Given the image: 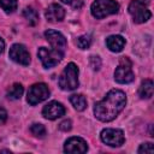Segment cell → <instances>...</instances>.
Returning <instances> with one entry per match:
<instances>
[{"mask_svg":"<svg viewBox=\"0 0 154 154\" xmlns=\"http://www.w3.org/2000/svg\"><path fill=\"white\" fill-rule=\"evenodd\" d=\"M23 91H24L23 85L19 84V83H14V84L7 90V97L11 99V100H18V99H20V96L23 95Z\"/></svg>","mask_w":154,"mask_h":154,"instance_id":"17","label":"cell"},{"mask_svg":"<svg viewBox=\"0 0 154 154\" xmlns=\"http://www.w3.org/2000/svg\"><path fill=\"white\" fill-rule=\"evenodd\" d=\"M10 58L20 65H29L30 64V54L28 52V49L25 48V46L19 45V43H14L12 45V47L10 48Z\"/></svg>","mask_w":154,"mask_h":154,"instance_id":"9","label":"cell"},{"mask_svg":"<svg viewBox=\"0 0 154 154\" xmlns=\"http://www.w3.org/2000/svg\"><path fill=\"white\" fill-rule=\"evenodd\" d=\"M42 114L49 120H54L65 114V107L58 101H51L42 108Z\"/></svg>","mask_w":154,"mask_h":154,"instance_id":"12","label":"cell"},{"mask_svg":"<svg viewBox=\"0 0 154 154\" xmlns=\"http://www.w3.org/2000/svg\"><path fill=\"white\" fill-rule=\"evenodd\" d=\"M71 128H72V123H71L70 119H65V120H63V122L59 124V129H60L61 131H70Z\"/></svg>","mask_w":154,"mask_h":154,"instance_id":"24","label":"cell"},{"mask_svg":"<svg viewBox=\"0 0 154 154\" xmlns=\"http://www.w3.org/2000/svg\"><path fill=\"white\" fill-rule=\"evenodd\" d=\"M60 1H63V2H65V4H71L73 0H60Z\"/></svg>","mask_w":154,"mask_h":154,"instance_id":"27","label":"cell"},{"mask_svg":"<svg viewBox=\"0 0 154 154\" xmlns=\"http://www.w3.org/2000/svg\"><path fill=\"white\" fill-rule=\"evenodd\" d=\"M78 84V67L75 63H69L59 77V87L63 90H75Z\"/></svg>","mask_w":154,"mask_h":154,"instance_id":"2","label":"cell"},{"mask_svg":"<svg viewBox=\"0 0 154 154\" xmlns=\"http://www.w3.org/2000/svg\"><path fill=\"white\" fill-rule=\"evenodd\" d=\"M23 16H24V18L28 20V23H29L30 25H36L37 22H38V14H37V12H36L34 8H31V7H26V8L23 11Z\"/></svg>","mask_w":154,"mask_h":154,"instance_id":"18","label":"cell"},{"mask_svg":"<svg viewBox=\"0 0 154 154\" xmlns=\"http://www.w3.org/2000/svg\"><path fill=\"white\" fill-rule=\"evenodd\" d=\"M106 46L111 52H122L125 46V38L120 35H111L106 38Z\"/></svg>","mask_w":154,"mask_h":154,"instance_id":"14","label":"cell"},{"mask_svg":"<svg viewBox=\"0 0 154 154\" xmlns=\"http://www.w3.org/2000/svg\"><path fill=\"white\" fill-rule=\"evenodd\" d=\"M93 17L101 19L119 11V4L114 0H94L90 7Z\"/></svg>","mask_w":154,"mask_h":154,"instance_id":"3","label":"cell"},{"mask_svg":"<svg viewBox=\"0 0 154 154\" xmlns=\"http://www.w3.org/2000/svg\"><path fill=\"white\" fill-rule=\"evenodd\" d=\"M30 131L36 137H45V135H46V128L42 124H40V123L32 124L30 126Z\"/></svg>","mask_w":154,"mask_h":154,"instance_id":"21","label":"cell"},{"mask_svg":"<svg viewBox=\"0 0 154 154\" xmlns=\"http://www.w3.org/2000/svg\"><path fill=\"white\" fill-rule=\"evenodd\" d=\"M138 95L141 99H150L153 96V81L144 79L138 89Z\"/></svg>","mask_w":154,"mask_h":154,"instance_id":"15","label":"cell"},{"mask_svg":"<svg viewBox=\"0 0 154 154\" xmlns=\"http://www.w3.org/2000/svg\"><path fill=\"white\" fill-rule=\"evenodd\" d=\"M76 45L81 49H87L91 45V37L89 35H82L76 40Z\"/></svg>","mask_w":154,"mask_h":154,"instance_id":"20","label":"cell"},{"mask_svg":"<svg viewBox=\"0 0 154 154\" xmlns=\"http://www.w3.org/2000/svg\"><path fill=\"white\" fill-rule=\"evenodd\" d=\"M128 10H129V13L131 14L134 22L138 23V24L147 22L152 16V13L147 6V2H144V0H131Z\"/></svg>","mask_w":154,"mask_h":154,"instance_id":"4","label":"cell"},{"mask_svg":"<svg viewBox=\"0 0 154 154\" xmlns=\"http://www.w3.org/2000/svg\"><path fill=\"white\" fill-rule=\"evenodd\" d=\"M100 138L109 147H120L125 142L124 132L120 129H103L100 134Z\"/></svg>","mask_w":154,"mask_h":154,"instance_id":"8","label":"cell"},{"mask_svg":"<svg viewBox=\"0 0 154 154\" xmlns=\"http://www.w3.org/2000/svg\"><path fill=\"white\" fill-rule=\"evenodd\" d=\"M70 102L77 111H84L87 108V100L82 94H73L70 96Z\"/></svg>","mask_w":154,"mask_h":154,"instance_id":"16","label":"cell"},{"mask_svg":"<svg viewBox=\"0 0 154 154\" xmlns=\"http://www.w3.org/2000/svg\"><path fill=\"white\" fill-rule=\"evenodd\" d=\"M4 48H5V42H4V40L0 37V54L4 52Z\"/></svg>","mask_w":154,"mask_h":154,"instance_id":"26","label":"cell"},{"mask_svg":"<svg viewBox=\"0 0 154 154\" xmlns=\"http://www.w3.org/2000/svg\"><path fill=\"white\" fill-rule=\"evenodd\" d=\"M88 150L87 142L81 137H70L64 144V152L71 154H82Z\"/></svg>","mask_w":154,"mask_h":154,"instance_id":"11","label":"cell"},{"mask_svg":"<svg viewBox=\"0 0 154 154\" xmlns=\"http://www.w3.org/2000/svg\"><path fill=\"white\" fill-rule=\"evenodd\" d=\"M48 96H49L48 87L45 83H35L29 88L26 101L29 105L35 106V105L45 101L46 99H48Z\"/></svg>","mask_w":154,"mask_h":154,"instance_id":"7","label":"cell"},{"mask_svg":"<svg viewBox=\"0 0 154 154\" xmlns=\"http://www.w3.org/2000/svg\"><path fill=\"white\" fill-rule=\"evenodd\" d=\"M45 14L48 22H60L65 17V10L59 4H51L47 7Z\"/></svg>","mask_w":154,"mask_h":154,"instance_id":"13","label":"cell"},{"mask_svg":"<svg viewBox=\"0 0 154 154\" xmlns=\"http://www.w3.org/2000/svg\"><path fill=\"white\" fill-rule=\"evenodd\" d=\"M138 153H148V154H152L154 152V148H153V144L150 142L148 143H142L140 146V148L137 149Z\"/></svg>","mask_w":154,"mask_h":154,"instance_id":"22","label":"cell"},{"mask_svg":"<svg viewBox=\"0 0 154 154\" xmlns=\"http://www.w3.org/2000/svg\"><path fill=\"white\" fill-rule=\"evenodd\" d=\"M131 66H132V64L129 60V58L123 57L119 61V65L117 66V69L114 71V79L120 84L131 83L135 78V75L132 72Z\"/></svg>","mask_w":154,"mask_h":154,"instance_id":"5","label":"cell"},{"mask_svg":"<svg viewBox=\"0 0 154 154\" xmlns=\"http://www.w3.org/2000/svg\"><path fill=\"white\" fill-rule=\"evenodd\" d=\"M90 66L93 67V70H99L101 66V59L97 55H91L90 57Z\"/></svg>","mask_w":154,"mask_h":154,"instance_id":"23","label":"cell"},{"mask_svg":"<svg viewBox=\"0 0 154 154\" xmlns=\"http://www.w3.org/2000/svg\"><path fill=\"white\" fill-rule=\"evenodd\" d=\"M125 105V93L119 89H112L101 101L94 105V114L101 122H111L123 111Z\"/></svg>","mask_w":154,"mask_h":154,"instance_id":"1","label":"cell"},{"mask_svg":"<svg viewBox=\"0 0 154 154\" xmlns=\"http://www.w3.org/2000/svg\"><path fill=\"white\" fill-rule=\"evenodd\" d=\"M37 55L42 63V65L46 67V69H51V67H54L55 65H58L63 57H64V53L60 52V51H57V49H48L46 47H40L38 51H37Z\"/></svg>","mask_w":154,"mask_h":154,"instance_id":"6","label":"cell"},{"mask_svg":"<svg viewBox=\"0 0 154 154\" xmlns=\"http://www.w3.org/2000/svg\"><path fill=\"white\" fill-rule=\"evenodd\" d=\"M45 37L51 43L53 49H57V51H60L64 53V51L66 48V38L61 32L48 29L45 31Z\"/></svg>","mask_w":154,"mask_h":154,"instance_id":"10","label":"cell"},{"mask_svg":"<svg viewBox=\"0 0 154 154\" xmlns=\"http://www.w3.org/2000/svg\"><path fill=\"white\" fill-rule=\"evenodd\" d=\"M7 120V112L0 107V125L5 124V122Z\"/></svg>","mask_w":154,"mask_h":154,"instance_id":"25","label":"cell"},{"mask_svg":"<svg viewBox=\"0 0 154 154\" xmlns=\"http://www.w3.org/2000/svg\"><path fill=\"white\" fill-rule=\"evenodd\" d=\"M0 6L6 13H12L17 10L18 0H0Z\"/></svg>","mask_w":154,"mask_h":154,"instance_id":"19","label":"cell"}]
</instances>
